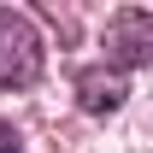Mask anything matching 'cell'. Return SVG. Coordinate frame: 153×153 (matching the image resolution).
<instances>
[{"instance_id": "cell-1", "label": "cell", "mask_w": 153, "mask_h": 153, "mask_svg": "<svg viewBox=\"0 0 153 153\" xmlns=\"http://www.w3.org/2000/svg\"><path fill=\"white\" fill-rule=\"evenodd\" d=\"M41 76V30L24 12L0 6V88H30Z\"/></svg>"}, {"instance_id": "cell-2", "label": "cell", "mask_w": 153, "mask_h": 153, "mask_svg": "<svg viewBox=\"0 0 153 153\" xmlns=\"http://www.w3.org/2000/svg\"><path fill=\"white\" fill-rule=\"evenodd\" d=\"M153 59V12L147 6H124L106 24V71H141Z\"/></svg>"}, {"instance_id": "cell-3", "label": "cell", "mask_w": 153, "mask_h": 153, "mask_svg": "<svg viewBox=\"0 0 153 153\" xmlns=\"http://www.w3.org/2000/svg\"><path fill=\"white\" fill-rule=\"evenodd\" d=\"M130 100V82L118 71H106V65H88V71H76V106L88 118H106V112H118Z\"/></svg>"}, {"instance_id": "cell-4", "label": "cell", "mask_w": 153, "mask_h": 153, "mask_svg": "<svg viewBox=\"0 0 153 153\" xmlns=\"http://www.w3.org/2000/svg\"><path fill=\"white\" fill-rule=\"evenodd\" d=\"M0 153H24V135H18V124H6V118H0Z\"/></svg>"}]
</instances>
